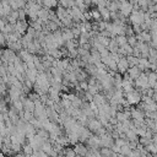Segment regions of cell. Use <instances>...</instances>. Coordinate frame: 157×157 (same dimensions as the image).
Returning a JSON list of instances; mask_svg holds the SVG:
<instances>
[{"label":"cell","instance_id":"37","mask_svg":"<svg viewBox=\"0 0 157 157\" xmlns=\"http://www.w3.org/2000/svg\"><path fill=\"white\" fill-rule=\"evenodd\" d=\"M78 85H80V88H81L82 91H87V90H88V81H86V80L78 81Z\"/></svg>","mask_w":157,"mask_h":157},{"label":"cell","instance_id":"27","mask_svg":"<svg viewBox=\"0 0 157 157\" xmlns=\"http://www.w3.org/2000/svg\"><path fill=\"white\" fill-rule=\"evenodd\" d=\"M61 155H65V156H67V157H75V156H76V152H75V150H74V148L64 147V150H63Z\"/></svg>","mask_w":157,"mask_h":157},{"label":"cell","instance_id":"42","mask_svg":"<svg viewBox=\"0 0 157 157\" xmlns=\"http://www.w3.org/2000/svg\"><path fill=\"white\" fill-rule=\"evenodd\" d=\"M83 2H85V4H87V5H90V4L92 2V0H83Z\"/></svg>","mask_w":157,"mask_h":157},{"label":"cell","instance_id":"11","mask_svg":"<svg viewBox=\"0 0 157 157\" xmlns=\"http://www.w3.org/2000/svg\"><path fill=\"white\" fill-rule=\"evenodd\" d=\"M76 155H80V156H87L88 153V147H86L83 145V142H80V144H75V147H74Z\"/></svg>","mask_w":157,"mask_h":157},{"label":"cell","instance_id":"34","mask_svg":"<svg viewBox=\"0 0 157 157\" xmlns=\"http://www.w3.org/2000/svg\"><path fill=\"white\" fill-rule=\"evenodd\" d=\"M135 1L139 4V6L142 9V11H145V12H146V11L148 10V4H147V2H148V0H135Z\"/></svg>","mask_w":157,"mask_h":157},{"label":"cell","instance_id":"36","mask_svg":"<svg viewBox=\"0 0 157 157\" xmlns=\"http://www.w3.org/2000/svg\"><path fill=\"white\" fill-rule=\"evenodd\" d=\"M128 43H129L131 47H135V45L137 44V38H136V36H135V34L129 36V37H128Z\"/></svg>","mask_w":157,"mask_h":157},{"label":"cell","instance_id":"12","mask_svg":"<svg viewBox=\"0 0 157 157\" xmlns=\"http://www.w3.org/2000/svg\"><path fill=\"white\" fill-rule=\"evenodd\" d=\"M150 65H151V63H150L148 58H142V56H140V58H139L137 66L140 67V70H141V71H147V70L150 69Z\"/></svg>","mask_w":157,"mask_h":157},{"label":"cell","instance_id":"1","mask_svg":"<svg viewBox=\"0 0 157 157\" xmlns=\"http://www.w3.org/2000/svg\"><path fill=\"white\" fill-rule=\"evenodd\" d=\"M129 21L131 25H142L145 22V11L142 10H132V12L129 16Z\"/></svg>","mask_w":157,"mask_h":157},{"label":"cell","instance_id":"21","mask_svg":"<svg viewBox=\"0 0 157 157\" xmlns=\"http://www.w3.org/2000/svg\"><path fill=\"white\" fill-rule=\"evenodd\" d=\"M115 40H117L118 45L121 47V45H124L125 43H128V37H126L125 34H118V36L115 37Z\"/></svg>","mask_w":157,"mask_h":157},{"label":"cell","instance_id":"7","mask_svg":"<svg viewBox=\"0 0 157 157\" xmlns=\"http://www.w3.org/2000/svg\"><path fill=\"white\" fill-rule=\"evenodd\" d=\"M129 67H130V65H129V63H128L126 56H121V58L119 59V61H118V72L125 74Z\"/></svg>","mask_w":157,"mask_h":157},{"label":"cell","instance_id":"6","mask_svg":"<svg viewBox=\"0 0 157 157\" xmlns=\"http://www.w3.org/2000/svg\"><path fill=\"white\" fill-rule=\"evenodd\" d=\"M86 144L88 145L90 148H98V147H101V137L98 135H91L87 139Z\"/></svg>","mask_w":157,"mask_h":157},{"label":"cell","instance_id":"16","mask_svg":"<svg viewBox=\"0 0 157 157\" xmlns=\"http://www.w3.org/2000/svg\"><path fill=\"white\" fill-rule=\"evenodd\" d=\"M98 10H99L101 16H102V18H103L104 21L110 20V10H109L108 7H101V9H98Z\"/></svg>","mask_w":157,"mask_h":157},{"label":"cell","instance_id":"3","mask_svg":"<svg viewBox=\"0 0 157 157\" xmlns=\"http://www.w3.org/2000/svg\"><path fill=\"white\" fill-rule=\"evenodd\" d=\"M135 85H136V87L141 88L142 91H144V90H147V88L150 87V85H148L147 72H141V75L135 80Z\"/></svg>","mask_w":157,"mask_h":157},{"label":"cell","instance_id":"44","mask_svg":"<svg viewBox=\"0 0 157 157\" xmlns=\"http://www.w3.org/2000/svg\"><path fill=\"white\" fill-rule=\"evenodd\" d=\"M153 2H157V0H153Z\"/></svg>","mask_w":157,"mask_h":157},{"label":"cell","instance_id":"40","mask_svg":"<svg viewBox=\"0 0 157 157\" xmlns=\"http://www.w3.org/2000/svg\"><path fill=\"white\" fill-rule=\"evenodd\" d=\"M132 34H135L134 28H132V27H130V26H126V28H125V36H126V37H129V36H132Z\"/></svg>","mask_w":157,"mask_h":157},{"label":"cell","instance_id":"24","mask_svg":"<svg viewBox=\"0 0 157 157\" xmlns=\"http://www.w3.org/2000/svg\"><path fill=\"white\" fill-rule=\"evenodd\" d=\"M97 39L104 45V47H107L108 48V45H109V42H110V38L109 37H105V36H102V34H99L98 33V36H97Z\"/></svg>","mask_w":157,"mask_h":157},{"label":"cell","instance_id":"39","mask_svg":"<svg viewBox=\"0 0 157 157\" xmlns=\"http://www.w3.org/2000/svg\"><path fill=\"white\" fill-rule=\"evenodd\" d=\"M71 31H72L75 38H78V37H80V34H81V29H80V27H71Z\"/></svg>","mask_w":157,"mask_h":157},{"label":"cell","instance_id":"18","mask_svg":"<svg viewBox=\"0 0 157 157\" xmlns=\"http://www.w3.org/2000/svg\"><path fill=\"white\" fill-rule=\"evenodd\" d=\"M110 11H119V7H120V1H117V0H112L109 1L108 6H107Z\"/></svg>","mask_w":157,"mask_h":157},{"label":"cell","instance_id":"23","mask_svg":"<svg viewBox=\"0 0 157 157\" xmlns=\"http://www.w3.org/2000/svg\"><path fill=\"white\" fill-rule=\"evenodd\" d=\"M12 107L20 112V110H23V101L20 98V99H16V101H12Z\"/></svg>","mask_w":157,"mask_h":157},{"label":"cell","instance_id":"29","mask_svg":"<svg viewBox=\"0 0 157 157\" xmlns=\"http://www.w3.org/2000/svg\"><path fill=\"white\" fill-rule=\"evenodd\" d=\"M33 112H29V110H25L23 112V115H22V119L25 120V121H27V123H29L32 119H33Z\"/></svg>","mask_w":157,"mask_h":157},{"label":"cell","instance_id":"22","mask_svg":"<svg viewBox=\"0 0 157 157\" xmlns=\"http://www.w3.org/2000/svg\"><path fill=\"white\" fill-rule=\"evenodd\" d=\"M118 48H119V45H118V43H117L115 38H112V39H110V42H109V45H108L109 52H110V53H114V52H117V50H118Z\"/></svg>","mask_w":157,"mask_h":157},{"label":"cell","instance_id":"10","mask_svg":"<svg viewBox=\"0 0 157 157\" xmlns=\"http://www.w3.org/2000/svg\"><path fill=\"white\" fill-rule=\"evenodd\" d=\"M27 28H28V23L26 22V20H17V22L15 23V31H18L20 33L25 34L27 32Z\"/></svg>","mask_w":157,"mask_h":157},{"label":"cell","instance_id":"26","mask_svg":"<svg viewBox=\"0 0 157 157\" xmlns=\"http://www.w3.org/2000/svg\"><path fill=\"white\" fill-rule=\"evenodd\" d=\"M130 152H131V147H130L129 142H128V144H125V145H123V146L120 147V155L129 156V155H130Z\"/></svg>","mask_w":157,"mask_h":157},{"label":"cell","instance_id":"2","mask_svg":"<svg viewBox=\"0 0 157 157\" xmlns=\"http://www.w3.org/2000/svg\"><path fill=\"white\" fill-rule=\"evenodd\" d=\"M124 97L126 98L129 104H137V103L141 102V97L142 96H141L139 90H132V91H130L128 93H124Z\"/></svg>","mask_w":157,"mask_h":157},{"label":"cell","instance_id":"32","mask_svg":"<svg viewBox=\"0 0 157 157\" xmlns=\"http://www.w3.org/2000/svg\"><path fill=\"white\" fill-rule=\"evenodd\" d=\"M31 54H38V50H37V48H36V45H34V43H33V40L32 42H29L28 44H27V48H26Z\"/></svg>","mask_w":157,"mask_h":157},{"label":"cell","instance_id":"41","mask_svg":"<svg viewBox=\"0 0 157 157\" xmlns=\"http://www.w3.org/2000/svg\"><path fill=\"white\" fill-rule=\"evenodd\" d=\"M83 17H85L86 21H87V20H91V18H92V16H91V11H83Z\"/></svg>","mask_w":157,"mask_h":157},{"label":"cell","instance_id":"35","mask_svg":"<svg viewBox=\"0 0 157 157\" xmlns=\"http://www.w3.org/2000/svg\"><path fill=\"white\" fill-rule=\"evenodd\" d=\"M71 104L74 105V107H76V108H81V105H82V101H81V98L80 97H75L72 101H71Z\"/></svg>","mask_w":157,"mask_h":157},{"label":"cell","instance_id":"14","mask_svg":"<svg viewBox=\"0 0 157 157\" xmlns=\"http://www.w3.org/2000/svg\"><path fill=\"white\" fill-rule=\"evenodd\" d=\"M136 38H137V42H151V33H147L146 31H142L141 33L136 34Z\"/></svg>","mask_w":157,"mask_h":157},{"label":"cell","instance_id":"38","mask_svg":"<svg viewBox=\"0 0 157 157\" xmlns=\"http://www.w3.org/2000/svg\"><path fill=\"white\" fill-rule=\"evenodd\" d=\"M27 17V13H26V10L25 9H18V20H26Z\"/></svg>","mask_w":157,"mask_h":157},{"label":"cell","instance_id":"25","mask_svg":"<svg viewBox=\"0 0 157 157\" xmlns=\"http://www.w3.org/2000/svg\"><path fill=\"white\" fill-rule=\"evenodd\" d=\"M126 59H128V63L130 66H134V65H137L139 63V56H135V55H126Z\"/></svg>","mask_w":157,"mask_h":157},{"label":"cell","instance_id":"17","mask_svg":"<svg viewBox=\"0 0 157 157\" xmlns=\"http://www.w3.org/2000/svg\"><path fill=\"white\" fill-rule=\"evenodd\" d=\"M125 134H126V139H128V141H139V139H137V134L135 132L134 129H129Z\"/></svg>","mask_w":157,"mask_h":157},{"label":"cell","instance_id":"43","mask_svg":"<svg viewBox=\"0 0 157 157\" xmlns=\"http://www.w3.org/2000/svg\"><path fill=\"white\" fill-rule=\"evenodd\" d=\"M2 145H4V144H2V142H1V141H0V150H1V148H2Z\"/></svg>","mask_w":157,"mask_h":157},{"label":"cell","instance_id":"5","mask_svg":"<svg viewBox=\"0 0 157 157\" xmlns=\"http://www.w3.org/2000/svg\"><path fill=\"white\" fill-rule=\"evenodd\" d=\"M130 115H131L132 120L145 121V113H144L142 109H140V108H131V109H130Z\"/></svg>","mask_w":157,"mask_h":157},{"label":"cell","instance_id":"4","mask_svg":"<svg viewBox=\"0 0 157 157\" xmlns=\"http://www.w3.org/2000/svg\"><path fill=\"white\" fill-rule=\"evenodd\" d=\"M132 10H134V6H132V1H126V0H124L123 2H120L119 12H120L123 16H125V17L130 16V13L132 12Z\"/></svg>","mask_w":157,"mask_h":157},{"label":"cell","instance_id":"19","mask_svg":"<svg viewBox=\"0 0 157 157\" xmlns=\"http://www.w3.org/2000/svg\"><path fill=\"white\" fill-rule=\"evenodd\" d=\"M53 148H54V147H53V142H52V141H49V140L44 141V142H43V145H42V150H43L44 152H47L48 155L50 153V151H52Z\"/></svg>","mask_w":157,"mask_h":157},{"label":"cell","instance_id":"15","mask_svg":"<svg viewBox=\"0 0 157 157\" xmlns=\"http://www.w3.org/2000/svg\"><path fill=\"white\" fill-rule=\"evenodd\" d=\"M147 77H148V85H150V87H152L157 82V72L150 71V72H147Z\"/></svg>","mask_w":157,"mask_h":157},{"label":"cell","instance_id":"20","mask_svg":"<svg viewBox=\"0 0 157 157\" xmlns=\"http://www.w3.org/2000/svg\"><path fill=\"white\" fill-rule=\"evenodd\" d=\"M101 156H117V152L110 147H101Z\"/></svg>","mask_w":157,"mask_h":157},{"label":"cell","instance_id":"8","mask_svg":"<svg viewBox=\"0 0 157 157\" xmlns=\"http://www.w3.org/2000/svg\"><path fill=\"white\" fill-rule=\"evenodd\" d=\"M87 126H88L90 131H93V132H96V131H97L99 128H102L103 125H102V123L99 121V119H94V117H93V118H90V119H88Z\"/></svg>","mask_w":157,"mask_h":157},{"label":"cell","instance_id":"28","mask_svg":"<svg viewBox=\"0 0 157 157\" xmlns=\"http://www.w3.org/2000/svg\"><path fill=\"white\" fill-rule=\"evenodd\" d=\"M58 1L59 0H43V5L48 9H52V7L58 6Z\"/></svg>","mask_w":157,"mask_h":157},{"label":"cell","instance_id":"31","mask_svg":"<svg viewBox=\"0 0 157 157\" xmlns=\"http://www.w3.org/2000/svg\"><path fill=\"white\" fill-rule=\"evenodd\" d=\"M91 16H92V20H96V21H99V18H102L101 12H99V10H98V7H97V9H92V10H91Z\"/></svg>","mask_w":157,"mask_h":157},{"label":"cell","instance_id":"33","mask_svg":"<svg viewBox=\"0 0 157 157\" xmlns=\"http://www.w3.org/2000/svg\"><path fill=\"white\" fill-rule=\"evenodd\" d=\"M22 150H23V155H26V156H28V155H29V156L33 155V147L31 146V144L22 146Z\"/></svg>","mask_w":157,"mask_h":157},{"label":"cell","instance_id":"30","mask_svg":"<svg viewBox=\"0 0 157 157\" xmlns=\"http://www.w3.org/2000/svg\"><path fill=\"white\" fill-rule=\"evenodd\" d=\"M59 4L61 6H64L65 9H67V7H72L75 5V0H59Z\"/></svg>","mask_w":157,"mask_h":157},{"label":"cell","instance_id":"9","mask_svg":"<svg viewBox=\"0 0 157 157\" xmlns=\"http://www.w3.org/2000/svg\"><path fill=\"white\" fill-rule=\"evenodd\" d=\"M7 94L11 97V102L12 101H16V99H20L21 96H22V90H18L13 86H10L9 87V91H7Z\"/></svg>","mask_w":157,"mask_h":157},{"label":"cell","instance_id":"13","mask_svg":"<svg viewBox=\"0 0 157 157\" xmlns=\"http://www.w3.org/2000/svg\"><path fill=\"white\" fill-rule=\"evenodd\" d=\"M126 72L129 74V76H130V77H131L132 80H134V78L136 80V78H137V77H139V76L141 75V70H140V67H139L137 65L130 66V67L128 69V71H126Z\"/></svg>","mask_w":157,"mask_h":157}]
</instances>
